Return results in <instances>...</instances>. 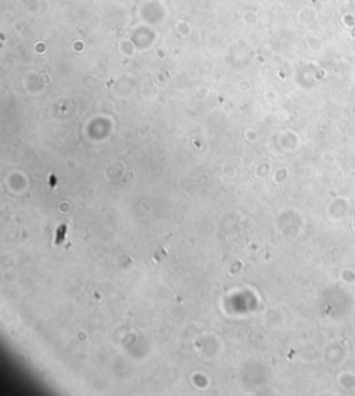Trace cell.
Wrapping results in <instances>:
<instances>
[{"label": "cell", "mask_w": 355, "mask_h": 396, "mask_svg": "<svg viewBox=\"0 0 355 396\" xmlns=\"http://www.w3.org/2000/svg\"><path fill=\"white\" fill-rule=\"evenodd\" d=\"M65 231H67V227H65V226H61V227L58 229L57 240H56V244H60L62 240H64V234H65Z\"/></svg>", "instance_id": "1"}]
</instances>
